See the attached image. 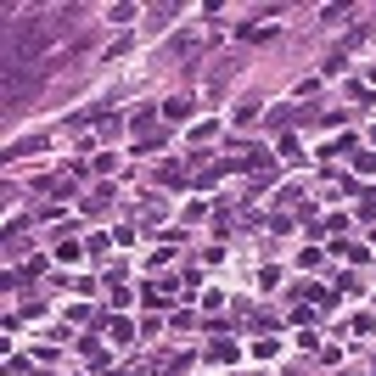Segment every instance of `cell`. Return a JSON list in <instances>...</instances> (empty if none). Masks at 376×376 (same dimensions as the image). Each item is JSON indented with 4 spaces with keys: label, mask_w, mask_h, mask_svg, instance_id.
I'll use <instances>...</instances> for the list:
<instances>
[{
    "label": "cell",
    "mask_w": 376,
    "mask_h": 376,
    "mask_svg": "<svg viewBox=\"0 0 376 376\" xmlns=\"http://www.w3.org/2000/svg\"><path fill=\"white\" fill-rule=\"evenodd\" d=\"M107 331H113V343H135L141 331L130 326V320H118V314H107Z\"/></svg>",
    "instance_id": "obj_3"
},
{
    "label": "cell",
    "mask_w": 376,
    "mask_h": 376,
    "mask_svg": "<svg viewBox=\"0 0 376 376\" xmlns=\"http://www.w3.org/2000/svg\"><path fill=\"white\" fill-rule=\"evenodd\" d=\"M331 292H337V298H343V292H360V275H354V270H348V275H337V287H331Z\"/></svg>",
    "instance_id": "obj_12"
},
{
    "label": "cell",
    "mask_w": 376,
    "mask_h": 376,
    "mask_svg": "<svg viewBox=\"0 0 376 376\" xmlns=\"http://www.w3.org/2000/svg\"><path fill=\"white\" fill-rule=\"evenodd\" d=\"M214 135H220V124H208V118H203V124H191V147H208Z\"/></svg>",
    "instance_id": "obj_5"
},
{
    "label": "cell",
    "mask_w": 376,
    "mask_h": 376,
    "mask_svg": "<svg viewBox=\"0 0 376 376\" xmlns=\"http://www.w3.org/2000/svg\"><path fill=\"white\" fill-rule=\"evenodd\" d=\"M281 157H292V163H298V157H303V147H298V135H281Z\"/></svg>",
    "instance_id": "obj_13"
},
{
    "label": "cell",
    "mask_w": 376,
    "mask_h": 376,
    "mask_svg": "<svg viewBox=\"0 0 376 376\" xmlns=\"http://www.w3.org/2000/svg\"><path fill=\"white\" fill-rule=\"evenodd\" d=\"M157 113H163V124H186V118L197 113V101H191V96H169Z\"/></svg>",
    "instance_id": "obj_1"
},
{
    "label": "cell",
    "mask_w": 376,
    "mask_h": 376,
    "mask_svg": "<svg viewBox=\"0 0 376 376\" xmlns=\"http://www.w3.org/2000/svg\"><path fill=\"white\" fill-rule=\"evenodd\" d=\"M337 253H348L354 264H371V247H354V241H337Z\"/></svg>",
    "instance_id": "obj_9"
},
{
    "label": "cell",
    "mask_w": 376,
    "mask_h": 376,
    "mask_svg": "<svg viewBox=\"0 0 376 376\" xmlns=\"http://www.w3.org/2000/svg\"><path fill=\"white\" fill-rule=\"evenodd\" d=\"M79 258H84V247H79V241H68V236H62V241H57V264H79Z\"/></svg>",
    "instance_id": "obj_4"
},
{
    "label": "cell",
    "mask_w": 376,
    "mask_h": 376,
    "mask_svg": "<svg viewBox=\"0 0 376 376\" xmlns=\"http://www.w3.org/2000/svg\"><path fill=\"white\" fill-rule=\"evenodd\" d=\"M253 354H258V360H275V354H281V343H275V337H258V343H253Z\"/></svg>",
    "instance_id": "obj_10"
},
{
    "label": "cell",
    "mask_w": 376,
    "mask_h": 376,
    "mask_svg": "<svg viewBox=\"0 0 376 376\" xmlns=\"http://www.w3.org/2000/svg\"><path fill=\"white\" fill-rule=\"evenodd\" d=\"M354 169H360V174H376V152H360V157H354Z\"/></svg>",
    "instance_id": "obj_14"
},
{
    "label": "cell",
    "mask_w": 376,
    "mask_h": 376,
    "mask_svg": "<svg viewBox=\"0 0 376 376\" xmlns=\"http://www.w3.org/2000/svg\"><path fill=\"white\" fill-rule=\"evenodd\" d=\"M79 348H84V360H90V365H101V360H107V348H101L96 337H79Z\"/></svg>",
    "instance_id": "obj_7"
},
{
    "label": "cell",
    "mask_w": 376,
    "mask_h": 376,
    "mask_svg": "<svg viewBox=\"0 0 376 376\" xmlns=\"http://www.w3.org/2000/svg\"><path fill=\"white\" fill-rule=\"evenodd\" d=\"M169 292H174V281H152V287L141 292V298H147V309L157 314V309H169Z\"/></svg>",
    "instance_id": "obj_2"
},
{
    "label": "cell",
    "mask_w": 376,
    "mask_h": 376,
    "mask_svg": "<svg viewBox=\"0 0 376 376\" xmlns=\"http://www.w3.org/2000/svg\"><path fill=\"white\" fill-rule=\"evenodd\" d=\"M314 314H320L314 303H292V320H298V326H314Z\"/></svg>",
    "instance_id": "obj_11"
},
{
    "label": "cell",
    "mask_w": 376,
    "mask_h": 376,
    "mask_svg": "<svg viewBox=\"0 0 376 376\" xmlns=\"http://www.w3.org/2000/svg\"><path fill=\"white\" fill-rule=\"evenodd\" d=\"M208 360H225V365H230V360H236V343H230V337H214V348H208Z\"/></svg>",
    "instance_id": "obj_6"
},
{
    "label": "cell",
    "mask_w": 376,
    "mask_h": 376,
    "mask_svg": "<svg viewBox=\"0 0 376 376\" xmlns=\"http://www.w3.org/2000/svg\"><path fill=\"white\" fill-rule=\"evenodd\" d=\"M371 141H376V130H371Z\"/></svg>",
    "instance_id": "obj_15"
},
{
    "label": "cell",
    "mask_w": 376,
    "mask_h": 376,
    "mask_svg": "<svg viewBox=\"0 0 376 376\" xmlns=\"http://www.w3.org/2000/svg\"><path fill=\"white\" fill-rule=\"evenodd\" d=\"M40 147H45V135H34V141H11L6 157H23V152H40Z\"/></svg>",
    "instance_id": "obj_8"
}]
</instances>
